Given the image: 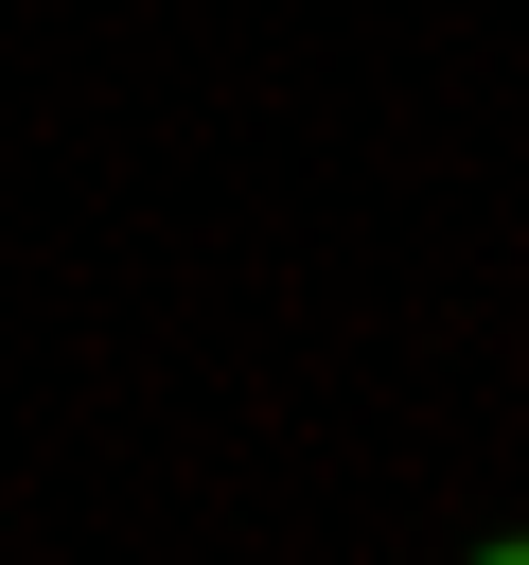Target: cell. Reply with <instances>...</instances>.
Wrapping results in <instances>:
<instances>
[{"mask_svg": "<svg viewBox=\"0 0 529 565\" xmlns=\"http://www.w3.org/2000/svg\"><path fill=\"white\" fill-rule=\"evenodd\" d=\"M476 565H529V530H511V547H476Z\"/></svg>", "mask_w": 529, "mask_h": 565, "instance_id": "1", "label": "cell"}]
</instances>
